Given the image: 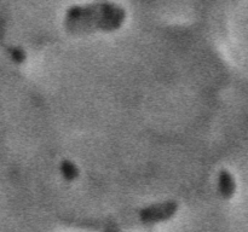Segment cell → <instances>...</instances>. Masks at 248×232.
Wrapping results in <instances>:
<instances>
[{
    "mask_svg": "<svg viewBox=\"0 0 248 232\" xmlns=\"http://www.w3.org/2000/svg\"><path fill=\"white\" fill-rule=\"evenodd\" d=\"M177 210V204L172 201L159 203L155 205H150L140 212L142 220L147 223H155V221H162L165 219H168L174 214Z\"/></svg>",
    "mask_w": 248,
    "mask_h": 232,
    "instance_id": "1",
    "label": "cell"
},
{
    "mask_svg": "<svg viewBox=\"0 0 248 232\" xmlns=\"http://www.w3.org/2000/svg\"><path fill=\"white\" fill-rule=\"evenodd\" d=\"M218 185H219L220 195L223 197L230 198L234 195V192H235V181H234L232 175L228 170H221L219 173Z\"/></svg>",
    "mask_w": 248,
    "mask_h": 232,
    "instance_id": "2",
    "label": "cell"
},
{
    "mask_svg": "<svg viewBox=\"0 0 248 232\" xmlns=\"http://www.w3.org/2000/svg\"><path fill=\"white\" fill-rule=\"evenodd\" d=\"M61 173L67 180H74L79 175V169L70 161H63L61 163Z\"/></svg>",
    "mask_w": 248,
    "mask_h": 232,
    "instance_id": "3",
    "label": "cell"
}]
</instances>
